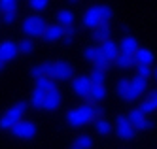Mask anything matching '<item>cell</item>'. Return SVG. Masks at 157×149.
I'll use <instances>...</instances> for the list:
<instances>
[{"label":"cell","instance_id":"obj_1","mask_svg":"<svg viewBox=\"0 0 157 149\" xmlns=\"http://www.w3.org/2000/svg\"><path fill=\"white\" fill-rule=\"evenodd\" d=\"M98 115H102V111L98 108H95L93 104H82V106H78V108H74L66 113V121H68L70 127L80 129L83 125L98 119Z\"/></svg>","mask_w":157,"mask_h":149},{"label":"cell","instance_id":"obj_2","mask_svg":"<svg viewBox=\"0 0 157 149\" xmlns=\"http://www.w3.org/2000/svg\"><path fill=\"white\" fill-rule=\"evenodd\" d=\"M46 27H48V23H46L44 17H40V15H29V17L23 19L21 30H23V34H25L27 38H36V36L42 38Z\"/></svg>","mask_w":157,"mask_h":149},{"label":"cell","instance_id":"obj_3","mask_svg":"<svg viewBox=\"0 0 157 149\" xmlns=\"http://www.w3.org/2000/svg\"><path fill=\"white\" fill-rule=\"evenodd\" d=\"M25 110H27V102H17V104H13L10 110H6V113L2 115V119H0V129L10 130L13 125H17L19 121H23Z\"/></svg>","mask_w":157,"mask_h":149},{"label":"cell","instance_id":"obj_4","mask_svg":"<svg viewBox=\"0 0 157 149\" xmlns=\"http://www.w3.org/2000/svg\"><path fill=\"white\" fill-rule=\"evenodd\" d=\"M146 89H148V79L134 76L132 79H129V81H127V91H125V96H123V100H125V102L136 100V98H140V96L144 95Z\"/></svg>","mask_w":157,"mask_h":149},{"label":"cell","instance_id":"obj_5","mask_svg":"<svg viewBox=\"0 0 157 149\" xmlns=\"http://www.w3.org/2000/svg\"><path fill=\"white\" fill-rule=\"evenodd\" d=\"M10 132L19 140H30V138L36 136L38 129H36V125L32 121H19L17 125H13V127L10 129Z\"/></svg>","mask_w":157,"mask_h":149},{"label":"cell","instance_id":"obj_6","mask_svg":"<svg viewBox=\"0 0 157 149\" xmlns=\"http://www.w3.org/2000/svg\"><path fill=\"white\" fill-rule=\"evenodd\" d=\"M72 74H74V68L70 62H66V61L51 62V77L59 79V81H64V79H70Z\"/></svg>","mask_w":157,"mask_h":149},{"label":"cell","instance_id":"obj_7","mask_svg":"<svg viewBox=\"0 0 157 149\" xmlns=\"http://www.w3.org/2000/svg\"><path fill=\"white\" fill-rule=\"evenodd\" d=\"M116 134H117V138H119V140L129 142V140H132L134 136H136V130L132 129V125L127 121V117L119 115V117L116 119Z\"/></svg>","mask_w":157,"mask_h":149},{"label":"cell","instance_id":"obj_8","mask_svg":"<svg viewBox=\"0 0 157 149\" xmlns=\"http://www.w3.org/2000/svg\"><path fill=\"white\" fill-rule=\"evenodd\" d=\"M61 104H63V95H61V91L55 87V89L48 91V93L44 95L42 110H46V111H55V110H59Z\"/></svg>","mask_w":157,"mask_h":149},{"label":"cell","instance_id":"obj_9","mask_svg":"<svg viewBox=\"0 0 157 149\" xmlns=\"http://www.w3.org/2000/svg\"><path fill=\"white\" fill-rule=\"evenodd\" d=\"M19 55L17 51V43H13L12 40H6L0 43V62H10V61H13L15 57Z\"/></svg>","mask_w":157,"mask_h":149},{"label":"cell","instance_id":"obj_10","mask_svg":"<svg viewBox=\"0 0 157 149\" xmlns=\"http://www.w3.org/2000/svg\"><path fill=\"white\" fill-rule=\"evenodd\" d=\"M72 91H74L78 96L87 98L89 91H91V81H89V77H87V76H78V77H74V81H72Z\"/></svg>","mask_w":157,"mask_h":149},{"label":"cell","instance_id":"obj_11","mask_svg":"<svg viewBox=\"0 0 157 149\" xmlns=\"http://www.w3.org/2000/svg\"><path fill=\"white\" fill-rule=\"evenodd\" d=\"M138 47H140V45H138L136 36H131V34H127V36L119 42V47H117V49H119V53H123V55L132 57V55H134V51H136Z\"/></svg>","mask_w":157,"mask_h":149},{"label":"cell","instance_id":"obj_12","mask_svg":"<svg viewBox=\"0 0 157 149\" xmlns=\"http://www.w3.org/2000/svg\"><path fill=\"white\" fill-rule=\"evenodd\" d=\"M100 25V17H98V6H91L85 9L83 13V27L85 28H97Z\"/></svg>","mask_w":157,"mask_h":149},{"label":"cell","instance_id":"obj_13","mask_svg":"<svg viewBox=\"0 0 157 149\" xmlns=\"http://www.w3.org/2000/svg\"><path fill=\"white\" fill-rule=\"evenodd\" d=\"M63 36H64V32H63V27H59V25H48L42 34L44 42H48V43L59 42V40H63Z\"/></svg>","mask_w":157,"mask_h":149},{"label":"cell","instance_id":"obj_14","mask_svg":"<svg viewBox=\"0 0 157 149\" xmlns=\"http://www.w3.org/2000/svg\"><path fill=\"white\" fill-rule=\"evenodd\" d=\"M132 62L134 64H148L151 66L153 64V51L148 49V47H138L132 55Z\"/></svg>","mask_w":157,"mask_h":149},{"label":"cell","instance_id":"obj_15","mask_svg":"<svg viewBox=\"0 0 157 149\" xmlns=\"http://www.w3.org/2000/svg\"><path fill=\"white\" fill-rule=\"evenodd\" d=\"M100 53H102L104 57H106V59L112 62V61H116V57L119 55V49H117V43L114 42V40H106V42H102V43H100L98 45V47H97Z\"/></svg>","mask_w":157,"mask_h":149},{"label":"cell","instance_id":"obj_16","mask_svg":"<svg viewBox=\"0 0 157 149\" xmlns=\"http://www.w3.org/2000/svg\"><path fill=\"white\" fill-rule=\"evenodd\" d=\"M106 98V87L104 85H100V87H95L91 85V91H89V95H87V104H98V102H102Z\"/></svg>","mask_w":157,"mask_h":149},{"label":"cell","instance_id":"obj_17","mask_svg":"<svg viewBox=\"0 0 157 149\" xmlns=\"http://www.w3.org/2000/svg\"><path fill=\"white\" fill-rule=\"evenodd\" d=\"M138 110L144 113V115H151V113H155V110H157V93L155 91H151L150 96L142 102Z\"/></svg>","mask_w":157,"mask_h":149},{"label":"cell","instance_id":"obj_18","mask_svg":"<svg viewBox=\"0 0 157 149\" xmlns=\"http://www.w3.org/2000/svg\"><path fill=\"white\" fill-rule=\"evenodd\" d=\"M127 121L132 125V129L134 130H142V127H144V123H146V115L136 108V110H131L129 111V115H127Z\"/></svg>","mask_w":157,"mask_h":149},{"label":"cell","instance_id":"obj_19","mask_svg":"<svg viewBox=\"0 0 157 149\" xmlns=\"http://www.w3.org/2000/svg\"><path fill=\"white\" fill-rule=\"evenodd\" d=\"M57 25L66 28V27H72L74 25V13L70 9H59L57 11Z\"/></svg>","mask_w":157,"mask_h":149},{"label":"cell","instance_id":"obj_20","mask_svg":"<svg viewBox=\"0 0 157 149\" xmlns=\"http://www.w3.org/2000/svg\"><path fill=\"white\" fill-rule=\"evenodd\" d=\"M30 74L34 76L36 79L38 77H51V62H40L36 66H32Z\"/></svg>","mask_w":157,"mask_h":149},{"label":"cell","instance_id":"obj_21","mask_svg":"<svg viewBox=\"0 0 157 149\" xmlns=\"http://www.w3.org/2000/svg\"><path fill=\"white\" fill-rule=\"evenodd\" d=\"M51 89H55V83H53L51 77H38V79H36V87H34L36 93L46 95L48 91H51Z\"/></svg>","mask_w":157,"mask_h":149},{"label":"cell","instance_id":"obj_22","mask_svg":"<svg viewBox=\"0 0 157 149\" xmlns=\"http://www.w3.org/2000/svg\"><path fill=\"white\" fill-rule=\"evenodd\" d=\"M93 145V138L89 134H82V136H78V138L72 142V149H91Z\"/></svg>","mask_w":157,"mask_h":149},{"label":"cell","instance_id":"obj_23","mask_svg":"<svg viewBox=\"0 0 157 149\" xmlns=\"http://www.w3.org/2000/svg\"><path fill=\"white\" fill-rule=\"evenodd\" d=\"M87 77H89V81H91V85L100 87V85H104V81H106V72L98 70V68H93V72L89 74Z\"/></svg>","mask_w":157,"mask_h":149},{"label":"cell","instance_id":"obj_24","mask_svg":"<svg viewBox=\"0 0 157 149\" xmlns=\"http://www.w3.org/2000/svg\"><path fill=\"white\" fill-rule=\"evenodd\" d=\"M110 25H98L97 28H95V32H93V36H95V40H98L100 43L102 42H106V40H110Z\"/></svg>","mask_w":157,"mask_h":149},{"label":"cell","instance_id":"obj_25","mask_svg":"<svg viewBox=\"0 0 157 149\" xmlns=\"http://www.w3.org/2000/svg\"><path fill=\"white\" fill-rule=\"evenodd\" d=\"M95 129H97V132L100 134V136H108L112 130V123L108 121V119H95Z\"/></svg>","mask_w":157,"mask_h":149},{"label":"cell","instance_id":"obj_26","mask_svg":"<svg viewBox=\"0 0 157 149\" xmlns=\"http://www.w3.org/2000/svg\"><path fill=\"white\" fill-rule=\"evenodd\" d=\"M93 64H95V68H98V70H104V72H106V68L110 66V61L97 49V53H95V57H93Z\"/></svg>","mask_w":157,"mask_h":149},{"label":"cell","instance_id":"obj_27","mask_svg":"<svg viewBox=\"0 0 157 149\" xmlns=\"http://www.w3.org/2000/svg\"><path fill=\"white\" fill-rule=\"evenodd\" d=\"M19 0H0V13H10V11H17Z\"/></svg>","mask_w":157,"mask_h":149},{"label":"cell","instance_id":"obj_28","mask_svg":"<svg viewBox=\"0 0 157 149\" xmlns=\"http://www.w3.org/2000/svg\"><path fill=\"white\" fill-rule=\"evenodd\" d=\"M112 8L110 6H98V17H100V25H108L112 19Z\"/></svg>","mask_w":157,"mask_h":149},{"label":"cell","instance_id":"obj_29","mask_svg":"<svg viewBox=\"0 0 157 149\" xmlns=\"http://www.w3.org/2000/svg\"><path fill=\"white\" fill-rule=\"evenodd\" d=\"M136 76H138V77H144V79H148V77L155 76V72H153V68L148 66V64H136Z\"/></svg>","mask_w":157,"mask_h":149},{"label":"cell","instance_id":"obj_30","mask_svg":"<svg viewBox=\"0 0 157 149\" xmlns=\"http://www.w3.org/2000/svg\"><path fill=\"white\" fill-rule=\"evenodd\" d=\"M116 64L119 66V68H131L134 62H132V57H129V55H123V53H119L117 57H116Z\"/></svg>","mask_w":157,"mask_h":149},{"label":"cell","instance_id":"obj_31","mask_svg":"<svg viewBox=\"0 0 157 149\" xmlns=\"http://www.w3.org/2000/svg\"><path fill=\"white\" fill-rule=\"evenodd\" d=\"M32 49H34V42L29 40V38L21 40V42L17 43V51H19V53H30Z\"/></svg>","mask_w":157,"mask_h":149},{"label":"cell","instance_id":"obj_32","mask_svg":"<svg viewBox=\"0 0 157 149\" xmlns=\"http://www.w3.org/2000/svg\"><path fill=\"white\" fill-rule=\"evenodd\" d=\"M29 6L34 11H44L49 6V0H29Z\"/></svg>","mask_w":157,"mask_h":149},{"label":"cell","instance_id":"obj_33","mask_svg":"<svg viewBox=\"0 0 157 149\" xmlns=\"http://www.w3.org/2000/svg\"><path fill=\"white\" fill-rule=\"evenodd\" d=\"M42 102H44V95H40V93H32V96H30V106L32 108H36V110H42Z\"/></svg>","mask_w":157,"mask_h":149},{"label":"cell","instance_id":"obj_34","mask_svg":"<svg viewBox=\"0 0 157 149\" xmlns=\"http://www.w3.org/2000/svg\"><path fill=\"white\" fill-rule=\"evenodd\" d=\"M127 81H129V79H119L117 85H116V93H117L121 98L125 96V91H127Z\"/></svg>","mask_w":157,"mask_h":149},{"label":"cell","instance_id":"obj_35","mask_svg":"<svg viewBox=\"0 0 157 149\" xmlns=\"http://www.w3.org/2000/svg\"><path fill=\"white\" fill-rule=\"evenodd\" d=\"M0 17H2V21H4V23H8V25H12V23H15V19H17V11H10V13H2Z\"/></svg>","mask_w":157,"mask_h":149},{"label":"cell","instance_id":"obj_36","mask_svg":"<svg viewBox=\"0 0 157 149\" xmlns=\"http://www.w3.org/2000/svg\"><path fill=\"white\" fill-rule=\"evenodd\" d=\"M95 53H97V47H85V49H83V59H85V61H93Z\"/></svg>","mask_w":157,"mask_h":149},{"label":"cell","instance_id":"obj_37","mask_svg":"<svg viewBox=\"0 0 157 149\" xmlns=\"http://www.w3.org/2000/svg\"><path fill=\"white\" fill-rule=\"evenodd\" d=\"M151 129H153V121H148V119H146V123H144L142 130H151Z\"/></svg>","mask_w":157,"mask_h":149},{"label":"cell","instance_id":"obj_38","mask_svg":"<svg viewBox=\"0 0 157 149\" xmlns=\"http://www.w3.org/2000/svg\"><path fill=\"white\" fill-rule=\"evenodd\" d=\"M72 40H74V38H63V42H64L66 45H68V43H72Z\"/></svg>","mask_w":157,"mask_h":149},{"label":"cell","instance_id":"obj_39","mask_svg":"<svg viewBox=\"0 0 157 149\" xmlns=\"http://www.w3.org/2000/svg\"><path fill=\"white\" fill-rule=\"evenodd\" d=\"M68 2H70V4H78V2H80V0H68Z\"/></svg>","mask_w":157,"mask_h":149},{"label":"cell","instance_id":"obj_40","mask_svg":"<svg viewBox=\"0 0 157 149\" xmlns=\"http://www.w3.org/2000/svg\"><path fill=\"white\" fill-rule=\"evenodd\" d=\"M2 66H4V64H2V62H0V70H2Z\"/></svg>","mask_w":157,"mask_h":149}]
</instances>
